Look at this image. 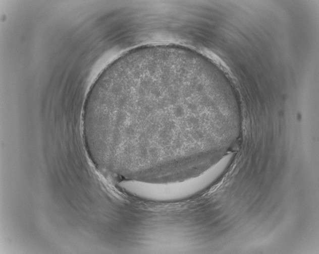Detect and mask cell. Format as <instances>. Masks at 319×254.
Returning <instances> with one entry per match:
<instances>
[{
	"mask_svg": "<svg viewBox=\"0 0 319 254\" xmlns=\"http://www.w3.org/2000/svg\"><path fill=\"white\" fill-rule=\"evenodd\" d=\"M189 59L174 46L137 48L99 74L89 96L88 123L110 155L162 166L195 153L192 144L199 142L202 125L191 109Z\"/></svg>",
	"mask_w": 319,
	"mask_h": 254,
	"instance_id": "6da1fadb",
	"label": "cell"
},
{
	"mask_svg": "<svg viewBox=\"0 0 319 254\" xmlns=\"http://www.w3.org/2000/svg\"><path fill=\"white\" fill-rule=\"evenodd\" d=\"M231 158L226 156L200 175L182 181L151 183L126 180L119 183L125 192L135 197L152 201L168 202L183 200L200 192L212 182L226 169Z\"/></svg>",
	"mask_w": 319,
	"mask_h": 254,
	"instance_id": "7a4b0ae2",
	"label": "cell"
}]
</instances>
